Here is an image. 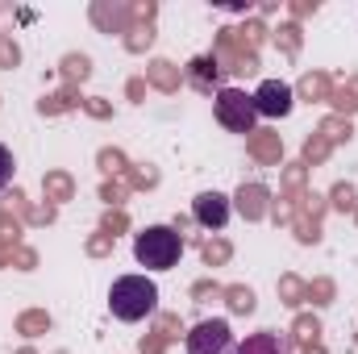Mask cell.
Segmentation results:
<instances>
[{"mask_svg":"<svg viewBox=\"0 0 358 354\" xmlns=\"http://www.w3.org/2000/svg\"><path fill=\"white\" fill-rule=\"evenodd\" d=\"M108 309L117 321H146L159 309V288L146 275H121L108 288Z\"/></svg>","mask_w":358,"mask_h":354,"instance_id":"obj_1","label":"cell"},{"mask_svg":"<svg viewBox=\"0 0 358 354\" xmlns=\"http://www.w3.org/2000/svg\"><path fill=\"white\" fill-rule=\"evenodd\" d=\"M183 255V234L171 225H146L134 238V259L146 271H171Z\"/></svg>","mask_w":358,"mask_h":354,"instance_id":"obj_2","label":"cell"},{"mask_svg":"<svg viewBox=\"0 0 358 354\" xmlns=\"http://www.w3.org/2000/svg\"><path fill=\"white\" fill-rule=\"evenodd\" d=\"M217 121L229 129V134H255V121H259V108H255V96H246L242 88H221L217 92Z\"/></svg>","mask_w":358,"mask_h":354,"instance_id":"obj_3","label":"cell"},{"mask_svg":"<svg viewBox=\"0 0 358 354\" xmlns=\"http://www.w3.org/2000/svg\"><path fill=\"white\" fill-rule=\"evenodd\" d=\"M187 354H234V334H229V321L221 317H208L200 321L187 338H183Z\"/></svg>","mask_w":358,"mask_h":354,"instance_id":"obj_4","label":"cell"},{"mask_svg":"<svg viewBox=\"0 0 358 354\" xmlns=\"http://www.w3.org/2000/svg\"><path fill=\"white\" fill-rule=\"evenodd\" d=\"M292 104H296V92L287 88V84H279V80H263L259 92H255V108H259V117H287Z\"/></svg>","mask_w":358,"mask_h":354,"instance_id":"obj_5","label":"cell"},{"mask_svg":"<svg viewBox=\"0 0 358 354\" xmlns=\"http://www.w3.org/2000/svg\"><path fill=\"white\" fill-rule=\"evenodd\" d=\"M192 217H196L204 229H225V221H229V196H221V192H200L196 204H192Z\"/></svg>","mask_w":358,"mask_h":354,"instance_id":"obj_6","label":"cell"},{"mask_svg":"<svg viewBox=\"0 0 358 354\" xmlns=\"http://www.w3.org/2000/svg\"><path fill=\"white\" fill-rule=\"evenodd\" d=\"M234 354H292V338L287 334H275V330H259V334H250Z\"/></svg>","mask_w":358,"mask_h":354,"instance_id":"obj_7","label":"cell"},{"mask_svg":"<svg viewBox=\"0 0 358 354\" xmlns=\"http://www.w3.org/2000/svg\"><path fill=\"white\" fill-rule=\"evenodd\" d=\"M238 213H242L246 221H259V217L267 213V187H263V183H242V192H238Z\"/></svg>","mask_w":358,"mask_h":354,"instance_id":"obj_8","label":"cell"},{"mask_svg":"<svg viewBox=\"0 0 358 354\" xmlns=\"http://www.w3.org/2000/svg\"><path fill=\"white\" fill-rule=\"evenodd\" d=\"M250 155L259 163H279V155H283L279 134H250Z\"/></svg>","mask_w":358,"mask_h":354,"instance_id":"obj_9","label":"cell"},{"mask_svg":"<svg viewBox=\"0 0 358 354\" xmlns=\"http://www.w3.org/2000/svg\"><path fill=\"white\" fill-rule=\"evenodd\" d=\"M225 300L234 313H255V292L250 288H225Z\"/></svg>","mask_w":358,"mask_h":354,"instance_id":"obj_10","label":"cell"},{"mask_svg":"<svg viewBox=\"0 0 358 354\" xmlns=\"http://www.w3.org/2000/svg\"><path fill=\"white\" fill-rule=\"evenodd\" d=\"M17 330L29 334V338H34V334H46V330H50V317H46V313H25V317L17 321Z\"/></svg>","mask_w":358,"mask_h":354,"instance_id":"obj_11","label":"cell"},{"mask_svg":"<svg viewBox=\"0 0 358 354\" xmlns=\"http://www.w3.org/2000/svg\"><path fill=\"white\" fill-rule=\"evenodd\" d=\"M192 67H196V71H192V84H196V88H208V71H213V76H221L217 59H196Z\"/></svg>","mask_w":358,"mask_h":354,"instance_id":"obj_12","label":"cell"},{"mask_svg":"<svg viewBox=\"0 0 358 354\" xmlns=\"http://www.w3.org/2000/svg\"><path fill=\"white\" fill-rule=\"evenodd\" d=\"M42 187H46V196H55V200H67V196H71V179L67 176H46Z\"/></svg>","mask_w":358,"mask_h":354,"instance_id":"obj_13","label":"cell"},{"mask_svg":"<svg viewBox=\"0 0 358 354\" xmlns=\"http://www.w3.org/2000/svg\"><path fill=\"white\" fill-rule=\"evenodd\" d=\"M300 92H304L308 100H321V96H329V80H325V76H304Z\"/></svg>","mask_w":358,"mask_h":354,"instance_id":"obj_14","label":"cell"},{"mask_svg":"<svg viewBox=\"0 0 358 354\" xmlns=\"http://www.w3.org/2000/svg\"><path fill=\"white\" fill-rule=\"evenodd\" d=\"M150 80H155L159 88H176L179 84V76L171 71V63H155V67H150Z\"/></svg>","mask_w":358,"mask_h":354,"instance_id":"obj_15","label":"cell"},{"mask_svg":"<svg viewBox=\"0 0 358 354\" xmlns=\"http://www.w3.org/2000/svg\"><path fill=\"white\" fill-rule=\"evenodd\" d=\"M317 334H321V321L317 317H300L296 321V338L300 342H317Z\"/></svg>","mask_w":358,"mask_h":354,"instance_id":"obj_16","label":"cell"},{"mask_svg":"<svg viewBox=\"0 0 358 354\" xmlns=\"http://www.w3.org/2000/svg\"><path fill=\"white\" fill-rule=\"evenodd\" d=\"M279 292H283V300H287V304H300V296H304V283L287 275V279H279Z\"/></svg>","mask_w":358,"mask_h":354,"instance_id":"obj_17","label":"cell"},{"mask_svg":"<svg viewBox=\"0 0 358 354\" xmlns=\"http://www.w3.org/2000/svg\"><path fill=\"white\" fill-rule=\"evenodd\" d=\"M329 296H334V283H329V279H317V283L308 288V300H313V304H329Z\"/></svg>","mask_w":358,"mask_h":354,"instance_id":"obj_18","label":"cell"},{"mask_svg":"<svg viewBox=\"0 0 358 354\" xmlns=\"http://www.w3.org/2000/svg\"><path fill=\"white\" fill-rule=\"evenodd\" d=\"M225 259H229V246H225V242H208V246H204V263L208 267L225 263Z\"/></svg>","mask_w":358,"mask_h":354,"instance_id":"obj_19","label":"cell"},{"mask_svg":"<svg viewBox=\"0 0 358 354\" xmlns=\"http://www.w3.org/2000/svg\"><path fill=\"white\" fill-rule=\"evenodd\" d=\"M334 204H338V208H355V187H350V183H338V187H334Z\"/></svg>","mask_w":358,"mask_h":354,"instance_id":"obj_20","label":"cell"},{"mask_svg":"<svg viewBox=\"0 0 358 354\" xmlns=\"http://www.w3.org/2000/svg\"><path fill=\"white\" fill-rule=\"evenodd\" d=\"M8 179H13V155H8V146H0V192L8 187Z\"/></svg>","mask_w":358,"mask_h":354,"instance_id":"obj_21","label":"cell"},{"mask_svg":"<svg viewBox=\"0 0 358 354\" xmlns=\"http://www.w3.org/2000/svg\"><path fill=\"white\" fill-rule=\"evenodd\" d=\"M325 150H329V142H325V138L308 142V146H304V163H317V159H325Z\"/></svg>","mask_w":358,"mask_h":354,"instance_id":"obj_22","label":"cell"},{"mask_svg":"<svg viewBox=\"0 0 358 354\" xmlns=\"http://www.w3.org/2000/svg\"><path fill=\"white\" fill-rule=\"evenodd\" d=\"M17 59H21V55H17V46L0 38V67H17Z\"/></svg>","mask_w":358,"mask_h":354,"instance_id":"obj_23","label":"cell"},{"mask_svg":"<svg viewBox=\"0 0 358 354\" xmlns=\"http://www.w3.org/2000/svg\"><path fill=\"white\" fill-rule=\"evenodd\" d=\"M100 163H104V171H125V159H121L117 150H104V155H100Z\"/></svg>","mask_w":358,"mask_h":354,"instance_id":"obj_24","label":"cell"},{"mask_svg":"<svg viewBox=\"0 0 358 354\" xmlns=\"http://www.w3.org/2000/svg\"><path fill=\"white\" fill-rule=\"evenodd\" d=\"M67 76L84 80V76H88V59H67Z\"/></svg>","mask_w":358,"mask_h":354,"instance_id":"obj_25","label":"cell"},{"mask_svg":"<svg viewBox=\"0 0 358 354\" xmlns=\"http://www.w3.org/2000/svg\"><path fill=\"white\" fill-rule=\"evenodd\" d=\"M108 238H113V234H104V238H92V255H104V250H108Z\"/></svg>","mask_w":358,"mask_h":354,"instance_id":"obj_26","label":"cell"},{"mask_svg":"<svg viewBox=\"0 0 358 354\" xmlns=\"http://www.w3.org/2000/svg\"><path fill=\"white\" fill-rule=\"evenodd\" d=\"M304 354H325V346H321V342H308V346H304Z\"/></svg>","mask_w":358,"mask_h":354,"instance_id":"obj_27","label":"cell"},{"mask_svg":"<svg viewBox=\"0 0 358 354\" xmlns=\"http://www.w3.org/2000/svg\"><path fill=\"white\" fill-rule=\"evenodd\" d=\"M21 354H34V351H21Z\"/></svg>","mask_w":358,"mask_h":354,"instance_id":"obj_28","label":"cell"}]
</instances>
